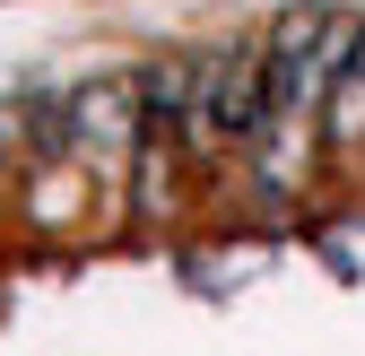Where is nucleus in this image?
<instances>
[{"instance_id":"nucleus-1","label":"nucleus","mask_w":365,"mask_h":356,"mask_svg":"<svg viewBox=\"0 0 365 356\" xmlns=\"http://www.w3.org/2000/svg\"><path fill=\"white\" fill-rule=\"evenodd\" d=\"M261 61L252 53H209L192 61V113H182V148H244L261 130Z\"/></svg>"},{"instance_id":"nucleus-2","label":"nucleus","mask_w":365,"mask_h":356,"mask_svg":"<svg viewBox=\"0 0 365 356\" xmlns=\"http://www.w3.org/2000/svg\"><path fill=\"white\" fill-rule=\"evenodd\" d=\"M70 130L87 148H122V140H140V87L113 78V87H87V96L70 105Z\"/></svg>"}]
</instances>
